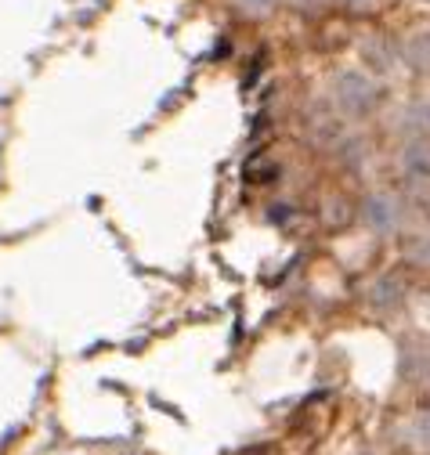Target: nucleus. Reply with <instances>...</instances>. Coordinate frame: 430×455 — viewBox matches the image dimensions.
Listing matches in <instances>:
<instances>
[{
	"instance_id": "nucleus-5",
	"label": "nucleus",
	"mask_w": 430,
	"mask_h": 455,
	"mask_svg": "<svg viewBox=\"0 0 430 455\" xmlns=\"http://www.w3.org/2000/svg\"><path fill=\"white\" fill-rule=\"evenodd\" d=\"M405 62L416 69V73H426L430 76V33H412L405 40Z\"/></svg>"
},
{
	"instance_id": "nucleus-3",
	"label": "nucleus",
	"mask_w": 430,
	"mask_h": 455,
	"mask_svg": "<svg viewBox=\"0 0 430 455\" xmlns=\"http://www.w3.org/2000/svg\"><path fill=\"white\" fill-rule=\"evenodd\" d=\"M398 437H402L405 448H412L419 455H430V412H412L398 427Z\"/></svg>"
},
{
	"instance_id": "nucleus-6",
	"label": "nucleus",
	"mask_w": 430,
	"mask_h": 455,
	"mask_svg": "<svg viewBox=\"0 0 430 455\" xmlns=\"http://www.w3.org/2000/svg\"><path fill=\"white\" fill-rule=\"evenodd\" d=\"M405 253H409V260H416V264H426V267H430V228H426V232H416V235L409 239Z\"/></svg>"
},
{
	"instance_id": "nucleus-7",
	"label": "nucleus",
	"mask_w": 430,
	"mask_h": 455,
	"mask_svg": "<svg viewBox=\"0 0 430 455\" xmlns=\"http://www.w3.org/2000/svg\"><path fill=\"white\" fill-rule=\"evenodd\" d=\"M275 4H279V0H235V8H239L243 15H250V19H264V15H272V12H275Z\"/></svg>"
},
{
	"instance_id": "nucleus-9",
	"label": "nucleus",
	"mask_w": 430,
	"mask_h": 455,
	"mask_svg": "<svg viewBox=\"0 0 430 455\" xmlns=\"http://www.w3.org/2000/svg\"><path fill=\"white\" fill-rule=\"evenodd\" d=\"M340 4L351 12H369V8H376V0H340Z\"/></svg>"
},
{
	"instance_id": "nucleus-8",
	"label": "nucleus",
	"mask_w": 430,
	"mask_h": 455,
	"mask_svg": "<svg viewBox=\"0 0 430 455\" xmlns=\"http://www.w3.org/2000/svg\"><path fill=\"white\" fill-rule=\"evenodd\" d=\"M290 8H297V12H318L322 4H326V0H286Z\"/></svg>"
},
{
	"instance_id": "nucleus-2",
	"label": "nucleus",
	"mask_w": 430,
	"mask_h": 455,
	"mask_svg": "<svg viewBox=\"0 0 430 455\" xmlns=\"http://www.w3.org/2000/svg\"><path fill=\"white\" fill-rule=\"evenodd\" d=\"M362 217H365V224L372 228V232L391 235V232H398V228H402V203L391 192H376V196L365 199Z\"/></svg>"
},
{
	"instance_id": "nucleus-4",
	"label": "nucleus",
	"mask_w": 430,
	"mask_h": 455,
	"mask_svg": "<svg viewBox=\"0 0 430 455\" xmlns=\"http://www.w3.org/2000/svg\"><path fill=\"white\" fill-rule=\"evenodd\" d=\"M405 297V286H402V278L398 275H384V278H376V286L369 293L372 307H380V311H394Z\"/></svg>"
},
{
	"instance_id": "nucleus-1",
	"label": "nucleus",
	"mask_w": 430,
	"mask_h": 455,
	"mask_svg": "<svg viewBox=\"0 0 430 455\" xmlns=\"http://www.w3.org/2000/svg\"><path fill=\"white\" fill-rule=\"evenodd\" d=\"M333 98L340 105V112L347 116H369V112L380 105V87H376L365 73H340L337 76V87H333Z\"/></svg>"
}]
</instances>
